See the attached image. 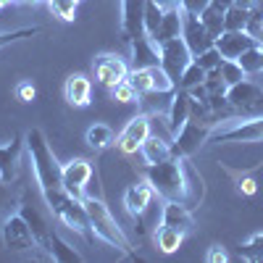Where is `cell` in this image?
<instances>
[{
  "instance_id": "1",
  "label": "cell",
  "mask_w": 263,
  "mask_h": 263,
  "mask_svg": "<svg viewBox=\"0 0 263 263\" xmlns=\"http://www.w3.org/2000/svg\"><path fill=\"white\" fill-rule=\"evenodd\" d=\"M158 197L171 203H184L190 208H197L203 200V177L197 174V168L190 163L184 156H171L163 163H153L147 166V177H145Z\"/></svg>"
},
{
  "instance_id": "2",
  "label": "cell",
  "mask_w": 263,
  "mask_h": 263,
  "mask_svg": "<svg viewBox=\"0 0 263 263\" xmlns=\"http://www.w3.org/2000/svg\"><path fill=\"white\" fill-rule=\"evenodd\" d=\"M27 150H29V158H32V168H34V179L40 184L42 197H48L53 192L63 190V166L58 163L55 153L45 137V132L40 126H32L27 135Z\"/></svg>"
},
{
  "instance_id": "3",
  "label": "cell",
  "mask_w": 263,
  "mask_h": 263,
  "mask_svg": "<svg viewBox=\"0 0 263 263\" xmlns=\"http://www.w3.org/2000/svg\"><path fill=\"white\" fill-rule=\"evenodd\" d=\"M84 205H87V213H90V224H92V232H95L98 239H103L105 245H111L114 250H119L124 258L140 260L137 250L132 248L126 234L116 224V218H114L111 211H108V205L103 203V197H84Z\"/></svg>"
},
{
  "instance_id": "4",
  "label": "cell",
  "mask_w": 263,
  "mask_h": 263,
  "mask_svg": "<svg viewBox=\"0 0 263 263\" xmlns=\"http://www.w3.org/2000/svg\"><path fill=\"white\" fill-rule=\"evenodd\" d=\"M227 100L239 116H260L263 114V87L250 77L232 84L227 90Z\"/></svg>"
},
{
  "instance_id": "5",
  "label": "cell",
  "mask_w": 263,
  "mask_h": 263,
  "mask_svg": "<svg viewBox=\"0 0 263 263\" xmlns=\"http://www.w3.org/2000/svg\"><path fill=\"white\" fill-rule=\"evenodd\" d=\"M211 135H213V124H205V121H200V119L190 116V121L177 132V135H174V142H171L174 156L192 158L195 153L211 140Z\"/></svg>"
},
{
  "instance_id": "6",
  "label": "cell",
  "mask_w": 263,
  "mask_h": 263,
  "mask_svg": "<svg viewBox=\"0 0 263 263\" xmlns=\"http://www.w3.org/2000/svg\"><path fill=\"white\" fill-rule=\"evenodd\" d=\"M53 216H58L71 232L82 234L84 239H90V242L95 239V232H92V224H90V213H87V205H84V197L66 195L63 200L53 208Z\"/></svg>"
},
{
  "instance_id": "7",
  "label": "cell",
  "mask_w": 263,
  "mask_h": 263,
  "mask_svg": "<svg viewBox=\"0 0 263 263\" xmlns=\"http://www.w3.org/2000/svg\"><path fill=\"white\" fill-rule=\"evenodd\" d=\"M3 245L13 253H27V250L40 253V245H37V239L32 234V227L27 224V218L18 211L6 216V221H3Z\"/></svg>"
},
{
  "instance_id": "8",
  "label": "cell",
  "mask_w": 263,
  "mask_h": 263,
  "mask_svg": "<svg viewBox=\"0 0 263 263\" xmlns=\"http://www.w3.org/2000/svg\"><path fill=\"white\" fill-rule=\"evenodd\" d=\"M158 48H161V69L168 74V79L174 84L179 87V79H182L184 69L192 63V53L187 48V42L182 37H174V40L163 42V45H158Z\"/></svg>"
},
{
  "instance_id": "9",
  "label": "cell",
  "mask_w": 263,
  "mask_h": 263,
  "mask_svg": "<svg viewBox=\"0 0 263 263\" xmlns=\"http://www.w3.org/2000/svg\"><path fill=\"white\" fill-rule=\"evenodd\" d=\"M211 142L216 145H234V142H263V114L250 116L229 129H221L211 135Z\"/></svg>"
},
{
  "instance_id": "10",
  "label": "cell",
  "mask_w": 263,
  "mask_h": 263,
  "mask_svg": "<svg viewBox=\"0 0 263 263\" xmlns=\"http://www.w3.org/2000/svg\"><path fill=\"white\" fill-rule=\"evenodd\" d=\"M129 82L135 84V90L140 95H150V92H171L177 90V84L168 79V74L161 66H150V69H132L129 71Z\"/></svg>"
},
{
  "instance_id": "11",
  "label": "cell",
  "mask_w": 263,
  "mask_h": 263,
  "mask_svg": "<svg viewBox=\"0 0 263 263\" xmlns=\"http://www.w3.org/2000/svg\"><path fill=\"white\" fill-rule=\"evenodd\" d=\"M150 135H153V119L140 114V116L126 121V126L121 129V135L116 137V145H119V150L124 153V156H132V153H137L142 147V142Z\"/></svg>"
},
{
  "instance_id": "12",
  "label": "cell",
  "mask_w": 263,
  "mask_h": 263,
  "mask_svg": "<svg viewBox=\"0 0 263 263\" xmlns=\"http://www.w3.org/2000/svg\"><path fill=\"white\" fill-rule=\"evenodd\" d=\"M182 40L187 42L192 58L216 45L213 34L205 29V24L200 21V16H192V13H184V11H182Z\"/></svg>"
},
{
  "instance_id": "13",
  "label": "cell",
  "mask_w": 263,
  "mask_h": 263,
  "mask_svg": "<svg viewBox=\"0 0 263 263\" xmlns=\"http://www.w3.org/2000/svg\"><path fill=\"white\" fill-rule=\"evenodd\" d=\"M18 213L24 216L27 224L32 227V234H34L37 245H40V253L45 255V258H50V237H53V232H50V227H48V221H45V216L37 211V205L29 200L27 195L21 197V203H18Z\"/></svg>"
},
{
  "instance_id": "14",
  "label": "cell",
  "mask_w": 263,
  "mask_h": 263,
  "mask_svg": "<svg viewBox=\"0 0 263 263\" xmlns=\"http://www.w3.org/2000/svg\"><path fill=\"white\" fill-rule=\"evenodd\" d=\"M153 197H156V190H153V184H150L147 179L129 184L126 192H124V208H126V213L137 221V229H142V216H145V211L150 208Z\"/></svg>"
},
{
  "instance_id": "15",
  "label": "cell",
  "mask_w": 263,
  "mask_h": 263,
  "mask_svg": "<svg viewBox=\"0 0 263 263\" xmlns=\"http://www.w3.org/2000/svg\"><path fill=\"white\" fill-rule=\"evenodd\" d=\"M126 77H129V66H126L124 58H119L114 53H103V55L95 58V79L105 87V90L116 87Z\"/></svg>"
},
{
  "instance_id": "16",
  "label": "cell",
  "mask_w": 263,
  "mask_h": 263,
  "mask_svg": "<svg viewBox=\"0 0 263 263\" xmlns=\"http://www.w3.org/2000/svg\"><path fill=\"white\" fill-rule=\"evenodd\" d=\"M90 179H92V163L87 158H74L63 166V190L71 197H84Z\"/></svg>"
},
{
  "instance_id": "17",
  "label": "cell",
  "mask_w": 263,
  "mask_h": 263,
  "mask_svg": "<svg viewBox=\"0 0 263 263\" xmlns=\"http://www.w3.org/2000/svg\"><path fill=\"white\" fill-rule=\"evenodd\" d=\"M145 3L147 0H121V34L124 42H132L145 32Z\"/></svg>"
},
{
  "instance_id": "18",
  "label": "cell",
  "mask_w": 263,
  "mask_h": 263,
  "mask_svg": "<svg viewBox=\"0 0 263 263\" xmlns=\"http://www.w3.org/2000/svg\"><path fill=\"white\" fill-rule=\"evenodd\" d=\"M27 147V140L24 137H13L8 145H0V179L3 182H11L18 177V168H21V153Z\"/></svg>"
},
{
  "instance_id": "19",
  "label": "cell",
  "mask_w": 263,
  "mask_h": 263,
  "mask_svg": "<svg viewBox=\"0 0 263 263\" xmlns=\"http://www.w3.org/2000/svg\"><path fill=\"white\" fill-rule=\"evenodd\" d=\"M253 45H258V40L248 29H242V32H224L221 37H216V48H218V53H221V58H227V61H237Z\"/></svg>"
},
{
  "instance_id": "20",
  "label": "cell",
  "mask_w": 263,
  "mask_h": 263,
  "mask_svg": "<svg viewBox=\"0 0 263 263\" xmlns=\"http://www.w3.org/2000/svg\"><path fill=\"white\" fill-rule=\"evenodd\" d=\"M129 48H132V69H150V66H161V48L145 32L132 40Z\"/></svg>"
},
{
  "instance_id": "21",
  "label": "cell",
  "mask_w": 263,
  "mask_h": 263,
  "mask_svg": "<svg viewBox=\"0 0 263 263\" xmlns=\"http://www.w3.org/2000/svg\"><path fill=\"white\" fill-rule=\"evenodd\" d=\"M161 224L179 229L182 234H192L195 232V218H192V208L184 203H171L166 200L163 211H161Z\"/></svg>"
},
{
  "instance_id": "22",
  "label": "cell",
  "mask_w": 263,
  "mask_h": 263,
  "mask_svg": "<svg viewBox=\"0 0 263 263\" xmlns=\"http://www.w3.org/2000/svg\"><path fill=\"white\" fill-rule=\"evenodd\" d=\"M63 98L71 108H87L92 100V82L84 74H71L63 84Z\"/></svg>"
},
{
  "instance_id": "23",
  "label": "cell",
  "mask_w": 263,
  "mask_h": 263,
  "mask_svg": "<svg viewBox=\"0 0 263 263\" xmlns=\"http://www.w3.org/2000/svg\"><path fill=\"white\" fill-rule=\"evenodd\" d=\"M190 116H192V98H190V92L187 90H174V100H171V111H168V116H166V126H168V132L171 135H177V132L190 121Z\"/></svg>"
},
{
  "instance_id": "24",
  "label": "cell",
  "mask_w": 263,
  "mask_h": 263,
  "mask_svg": "<svg viewBox=\"0 0 263 263\" xmlns=\"http://www.w3.org/2000/svg\"><path fill=\"white\" fill-rule=\"evenodd\" d=\"M140 153H142L145 163H147V166H153V163H163V161H168V158L174 156V147H171V142H166L163 137L150 135V137L142 142Z\"/></svg>"
},
{
  "instance_id": "25",
  "label": "cell",
  "mask_w": 263,
  "mask_h": 263,
  "mask_svg": "<svg viewBox=\"0 0 263 263\" xmlns=\"http://www.w3.org/2000/svg\"><path fill=\"white\" fill-rule=\"evenodd\" d=\"M174 37H182V8L179 6L163 11V21L156 34V45H163V42H168Z\"/></svg>"
},
{
  "instance_id": "26",
  "label": "cell",
  "mask_w": 263,
  "mask_h": 263,
  "mask_svg": "<svg viewBox=\"0 0 263 263\" xmlns=\"http://www.w3.org/2000/svg\"><path fill=\"white\" fill-rule=\"evenodd\" d=\"M184 237L187 234H182L179 229H171V227H163L161 224L156 229V245H158L161 253H177L182 248V242H184Z\"/></svg>"
},
{
  "instance_id": "27",
  "label": "cell",
  "mask_w": 263,
  "mask_h": 263,
  "mask_svg": "<svg viewBox=\"0 0 263 263\" xmlns=\"http://www.w3.org/2000/svg\"><path fill=\"white\" fill-rule=\"evenodd\" d=\"M114 142H116V135L108 124H92L90 129H87V145H90L92 150L100 153L105 147H111Z\"/></svg>"
},
{
  "instance_id": "28",
  "label": "cell",
  "mask_w": 263,
  "mask_h": 263,
  "mask_svg": "<svg viewBox=\"0 0 263 263\" xmlns=\"http://www.w3.org/2000/svg\"><path fill=\"white\" fill-rule=\"evenodd\" d=\"M50 258L55 260V263H82L84 258L66 242L63 237H58L55 232H53V237H50Z\"/></svg>"
},
{
  "instance_id": "29",
  "label": "cell",
  "mask_w": 263,
  "mask_h": 263,
  "mask_svg": "<svg viewBox=\"0 0 263 263\" xmlns=\"http://www.w3.org/2000/svg\"><path fill=\"white\" fill-rule=\"evenodd\" d=\"M237 63L242 66V71L248 77H255V74H263V45L258 42V45L248 48L242 55L237 58Z\"/></svg>"
},
{
  "instance_id": "30",
  "label": "cell",
  "mask_w": 263,
  "mask_h": 263,
  "mask_svg": "<svg viewBox=\"0 0 263 263\" xmlns=\"http://www.w3.org/2000/svg\"><path fill=\"white\" fill-rule=\"evenodd\" d=\"M161 21H163V8L156 3V0H147L145 3V34L156 42V34H158V27H161Z\"/></svg>"
},
{
  "instance_id": "31",
  "label": "cell",
  "mask_w": 263,
  "mask_h": 263,
  "mask_svg": "<svg viewBox=\"0 0 263 263\" xmlns=\"http://www.w3.org/2000/svg\"><path fill=\"white\" fill-rule=\"evenodd\" d=\"M248 21H250V11L234 3L224 13V27H227L224 32H242V29H248Z\"/></svg>"
},
{
  "instance_id": "32",
  "label": "cell",
  "mask_w": 263,
  "mask_h": 263,
  "mask_svg": "<svg viewBox=\"0 0 263 263\" xmlns=\"http://www.w3.org/2000/svg\"><path fill=\"white\" fill-rule=\"evenodd\" d=\"M200 21L205 24V29L213 34V40L216 37H221L224 34V11H218V8H213V6H208L203 13H200Z\"/></svg>"
},
{
  "instance_id": "33",
  "label": "cell",
  "mask_w": 263,
  "mask_h": 263,
  "mask_svg": "<svg viewBox=\"0 0 263 263\" xmlns=\"http://www.w3.org/2000/svg\"><path fill=\"white\" fill-rule=\"evenodd\" d=\"M79 6H82V0H48V8H50L53 16H58L61 21H74Z\"/></svg>"
},
{
  "instance_id": "34",
  "label": "cell",
  "mask_w": 263,
  "mask_h": 263,
  "mask_svg": "<svg viewBox=\"0 0 263 263\" xmlns=\"http://www.w3.org/2000/svg\"><path fill=\"white\" fill-rule=\"evenodd\" d=\"M205 77H208V71L203 69L200 63H195V58H192V63L184 69V74H182V79H179V90H192V87L203 84Z\"/></svg>"
},
{
  "instance_id": "35",
  "label": "cell",
  "mask_w": 263,
  "mask_h": 263,
  "mask_svg": "<svg viewBox=\"0 0 263 263\" xmlns=\"http://www.w3.org/2000/svg\"><path fill=\"white\" fill-rule=\"evenodd\" d=\"M239 255H242L245 260L263 263V232H255L245 245H239Z\"/></svg>"
},
{
  "instance_id": "36",
  "label": "cell",
  "mask_w": 263,
  "mask_h": 263,
  "mask_svg": "<svg viewBox=\"0 0 263 263\" xmlns=\"http://www.w3.org/2000/svg\"><path fill=\"white\" fill-rule=\"evenodd\" d=\"M218 74H221V79L227 82V87H232V84H237V82H242V79H248V74L242 71V66H239L237 61H221V66H218Z\"/></svg>"
},
{
  "instance_id": "37",
  "label": "cell",
  "mask_w": 263,
  "mask_h": 263,
  "mask_svg": "<svg viewBox=\"0 0 263 263\" xmlns=\"http://www.w3.org/2000/svg\"><path fill=\"white\" fill-rule=\"evenodd\" d=\"M18 203H21V197L13 195L11 182H3V179H0V216H11L13 208L18 211Z\"/></svg>"
},
{
  "instance_id": "38",
  "label": "cell",
  "mask_w": 263,
  "mask_h": 263,
  "mask_svg": "<svg viewBox=\"0 0 263 263\" xmlns=\"http://www.w3.org/2000/svg\"><path fill=\"white\" fill-rule=\"evenodd\" d=\"M37 34H42L40 27H24V29H13V32H0V50L13 45V42H18V40H29V37H37Z\"/></svg>"
},
{
  "instance_id": "39",
  "label": "cell",
  "mask_w": 263,
  "mask_h": 263,
  "mask_svg": "<svg viewBox=\"0 0 263 263\" xmlns=\"http://www.w3.org/2000/svg\"><path fill=\"white\" fill-rule=\"evenodd\" d=\"M108 92H111V98L119 100V103H137V98H140V92L135 90V84L129 82V77L124 82H119L116 87H111Z\"/></svg>"
},
{
  "instance_id": "40",
  "label": "cell",
  "mask_w": 263,
  "mask_h": 263,
  "mask_svg": "<svg viewBox=\"0 0 263 263\" xmlns=\"http://www.w3.org/2000/svg\"><path fill=\"white\" fill-rule=\"evenodd\" d=\"M221 53H218V48L213 45V48H208V50H203L200 55H195V63H200L203 66V69L211 74V71H216L218 69V66H221Z\"/></svg>"
},
{
  "instance_id": "41",
  "label": "cell",
  "mask_w": 263,
  "mask_h": 263,
  "mask_svg": "<svg viewBox=\"0 0 263 263\" xmlns=\"http://www.w3.org/2000/svg\"><path fill=\"white\" fill-rule=\"evenodd\" d=\"M208 6H211V0H182L179 3V8L184 13H192V16H200Z\"/></svg>"
},
{
  "instance_id": "42",
  "label": "cell",
  "mask_w": 263,
  "mask_h": 263,
  "mask_svg": "<svg viewBox=\"0 0 263 263\" xmlns=\"http://www.w3.org/2000/svg\"><path fill=\"white\" fill-rule=\"evenodd\" d=\"M16 95L21 98V103H32L37 92H34V87H32L29 82H21V84L16 87Z\"/></svg>"
},
{
  "instance_id": "43",
  "label": "cell",
  "mask_w": 263,
  "mask_h": 263,
  "mask_svg": "<svg viewBox=\"0 0 263 263\" xmlns=\"http://www.w3.org/2000/svg\"><path fill=\"white\" fill-rule=\"evenodd\" d=\"M208 260H211V263H224V260H229V255H227V250H224L221 245H211Z\"/></svg>"
},
{
  "instance_id": "44",
  "label": "cell",
  "mask_w": 263,
  "mask_h": 263,
  "mask_svg": "<svg viewBox=\"0 0 263 263\" xmlns=\"http://www.w3.org/2000/svg\"><path fill=\"white\" fill-rule=\"evenodd\" d=\"M234 3H237V0H211V6H213V8H218V11H224V13H227Z\"/></svg>"
},
{
  "instance_id": "45",
  "label": "cell",
  "mask_w": 263,
  "mask_h": 263,
  "mask_svg": "<svg viewBox=\"0 0 263 263\" xmlns=\"http://www.w3.org/2000/svg\"><path fill=\"white\" fill-rule=\"evenodd\" d=\"M156 3H158V6L166 11V8H177V6L182 3V0H156Z\"/></svg>"
},
{
  "instance_id": "46",
  "label": "cell",
  "mask_w": 263,
  "mask_h": 263,
  "mask_svg": "<svg viewBox=\"0 0 263 263\" xmlns=\"http://www.w3.org/2000/svg\"><path fill=\"white\" fill-rule=\"evenodd\" d=\"M258 3H260V0H237V6H242V8H248V11H253Z\"/></svg>"
},
{
  "instance_id": "47",
  "label": "cell",
  "mask_w": 263,
  "mask_h": 263,
  "mask_svg": "<svg viewBox=\"0 0 263 263\" xmlns=\"http://www.w3.org/2000/svg\"><path fill=\"white\" fill-rule=\"evenodd\" d=\"M11 3H18V0H0V8H6V6H11Z\"/></svg>"
}]
</instances>
